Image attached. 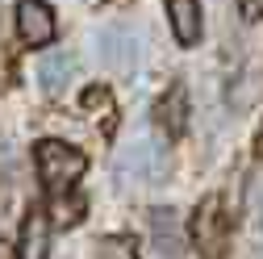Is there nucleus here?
<instances>
[{"instance_id":"nucleus-1","label":"nucleus","mask_w":263,"mask_h":259,"mask_svg":"<svg viewBox=\"0 0 263 259\" xmlns=\"http://www.w3.org/2000/svg\"><path fill=\"white\" fill-rule=\"evenodd\" d=\"M34 159H38L42 188L50 192V197H63V192H71V188H76V180H80V176H84V168H88L84 151H80V146H67V142H59V138L38 142Z\"/></svg>"},{"instance_id":"nucleus-2","label":"nucleus","mask_w":263,"mask_h":259,"mask_svg":"<svg viewBox=\"0 0 263 259\" xmlns=\"http://www.w3.org/2000/svg\"><path fill=\"white\" fill-rule=\"evenodd\" d=\"M113 176H117V184H138V180H146V184H159L163 176H167V159H163V146L155 142V138H138V142H129L121 155H117V163H113Z\"/></svg>"},{"instance_id":"nucleus-3","label":"nucleus","mask_w":263,"mask_h":259,"mask_svg":"<svg viewBox=\"0 0 263 259\" xmlns=\"http://www.w3.org/2000/svg\"><path fill=\"white\" fill-rule=\"evenodd\" d=\"M196 247H201L205 259H221L226 255V238H230V217L221 213V197H205L201 209H196Z\"/></svg>"},{"instance_id":"nucleus-4","label":"nucleus","mask_w":263,"mask_h":259,"mask_svg":"<svg viewBox=\"0 0 263 259\" xmlns=\"http://www.w3.org/2000/svg\"><path fill=\"white\" fill-rule=\"evenodd\" d=\"M96 50H101L105 67L109 71H134V59H138V38L129 25H105L101 34H96Z\"/></svg>"},{"instance_id":"nucleus-5","label":"nucleus","mask_w":263,"mask_h":259,"mask_svg":"<svg viewBox=\"0 0 263 259\" xmlns=\"http://www.w3.org/2000/svg\"><path fill=\"white\" fill-rule=\"evenodd\" d=\"M17 34L25 46H46L54 38V13L42 0H17Z\"/></svg>"},{"instance_id":"nucleus-6","label":"nucleus","mask_w":263,"mask_h":259,"mask_svg":"<svg viewBox=\"0 0 263 259\" xmlns=\"http://www.w3.org/2000/svg\"><path fill=\"white\" fill-rule=\"evenodd\" d=\"M146 226H151V243H155V251L163 259H180L184 255V226H180L176 209H151Z\"/></svg>"},{"instance_id":"nucleus-7","label":"nucleus","mask_w":263,"mask_h":259,"mask_svg":"<svg viewBox=\"0 0 263 259\" xmlns=\"http://www.w3.org/2000/svg\"><path fill=\"white\" fill-rule=\"evenodd\" d=\"M167 21L180 46L201 42V0H167Z\"/></svg>"},{"instance_id":"nucleus-8","label":"nucleus","mask_w":263,"mask_h":259,"mask_svg":"<svg viewBox=\"0 0 263 259\" xmlns=\"http://www.w3.org/2000/svg\"><path fill=\"white\" fill-rule=\"evenodd\" d=\"M46 247H50V217L34 209L21 226V259H46Z\"/></svg>"},{"instance_id":"nucleus-9","label":"nucleus","mask_w":263,"mask_h":259,"mask_svg":"<svg viewBox=\"0 0 263 259\" xmlns=\"http://www.w3.org/2000/svg\"><path fill=\"white\" fill-rule=\"evenodd\" d=\"M71 71H76V54H71V50H50V54L38 63V80H42V92H46V96H54L63 84L71 80Z\"/></svg>"},{"instance_id":"nucleus-10","label":"nucleus","mask_w":263,"mask_h":259,"mask_svg":"<svg viewBox=\"0 0 263 259\" xmlns=\"http://www.w3.org/2000/svg\"><path fill=\"white\" fill-rule=\"evenodd\" d=\"M184 117H188V92H184V84H172V92L159 101V121L167 125V134H180Z\"/></svg>"},{"instance_id":"nucleus-11","label":"nucleus","mask_w":263,"mask_h":259,"mask_svg":"<svg viewBox=\"0 0 263 259\" xmlns=\"http://www.w3.org/2000/svg\"><path fill=\"white\" fill-rule=\"evenodd\" d=\"M92 259H138V251H134L129 238L113 234V238H101V243H96V255H92Z\"/></svg>"},{"instance_id":"nucleus-12","label":"nucleus","mask_w":263,"mask_h":259,"mask_svg":"<svg viewBox=\"0 0 263 259\" xmlns=\"http://www.w3.org/2000/svg\"><path fill=\"white\" fill-rule=\"evenodd\" d=\"M251 226H255V238L263 243V180L251 188Z\"/></svg>"},{"instance_id":"nucleus-13","label":"nucleus","mask_w":263,"mask_h":259,"mask_svg":"<svg viewBox=\"0 0 263 259\" xmlns=\"http://www.w3.org/2000/svg\"><path fill=\"white\" fill-rule=\"evenodd\" d=\"M238 13H242L247 21H259V17H263V0H238Z\"/></svg>"},{"instance_id":"nucleus-14","label":"nucleus","mask_w":263,"mask_h":259,"mask_svg":"<svg viewBox=\"0 0 263 259\" xmlns=\"http://www.w3.org/2000/svg\"><path fill=\"white\" fill-rule=\"evenodd\" d=\"M0 259H13V247H9L5 238H0Z\"/></svg>"},{"instance_id":"nucleus-15","label":"nucleus","mask_w":263,"mask_h":259,"mask_svg":"<svg viewBox=\"0 0 263 259\" xmlns=\"http://www.w3.org/2000/svg\"><path fill=\"white\" fill-rule=\"evenodd\" d=\"M255 151L263 155V125H259V134H255Z\"/></svg>"}]
</instances>
